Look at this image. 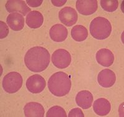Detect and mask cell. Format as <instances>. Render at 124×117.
Listing matches in <instances>:
<instances>
[{
	"label": "cell",
	"instance_id": "cell-1",
	"mask_svg": "<svg viewBox=\"0 0 124 117\" xmlns=\"http://www.w3.org/2000/svg\"><path fill=\"white\" fill-rule=\"evenodd\" d=\"M50 62V54L43 47L35 46L30 49L24 56V63L32 72H41L48 67Z\"/></svg>",
	"mask_w": 124,
	"mask_h": 117
},
{
	"label": "cell",
	"instance_id": "cell-2",
	"mask_svg": "<svg viewBox=\"0 0 124 117\" xmlns=\"http://www.w3.org/2000/svg\"><path fill=\"white\" fill-rule=\"evenodd\" d=\"M50 92L56 97H63L68 94L71 87L70 77L63 72H57L50 77L48 82Z\"/></svg>",
	"mask_w": 124,
	"mask_h": 117
},
{
	"label": "cell",
	"instance_id": "cell-3",
	"mask_svg": "<svg viewBox=\"0 0 124 117\" xmlns=\"http://www.w3.org/2000/svg\"><path fill=\"white\" fill-rule=\"evenodd\" d=\"M89 29L91 34L94 38L104 40L111 34L112 25L107 19L104 17H97L91 21Z\"/></svg>",
	"mask_w": 124,
	"mask_h": 117
},
{
	"label": "cell",
	"instance_id": "cell-4",
	"mask_svg": "<svg viewBox=\"0 0 124 117\" xmlns=\"http://www.w3.org/2000/svg\"><path fill=\"white\" fill-rule=\"evenodd\" d=\"M23 77L17 72H9L4 77L2 86L6 92L14 93L17 92L23 85Z\"/></svg>",
	"mask_w": 124,
	"mask_h": 117
},
{
	"label": "cell",
	"instance_id": "cell-5",
	"mask_svg": "<svg viewBox=\"0 0 124 117\" xmlns=\"http://www.w3.org/2000/svg\"><path fill=\"white\" fill-rule=\"evenodd\" d=\"M52 62L58 69H65L70 65L71 56L68 51L63 49H59L53 53Z\"/></svg>",
	"mask_w": 124,
	"mask_h": 117
},
{
	"label": "cell",
	"instance_id": "cell-6",
	"mask_svg": "<svg viewBox=\"0 0 124 117\" xmlns=\"http://www.w3.org/2000/svg\"><path fill=\"white\" fill-rule=\"evenodd\" d=\"M46 86V82L42 76L34 74L29 77L26 81V87L30 92L39 93L42 92Z\"/></svg>",
	"mask_w": 124,
	"mask_h": 117
},
{
	"label": "cell",
	"instance_id": "cell-7",
	"mask_svg": "<svg viewBox=\"0 0 124 117\" xmlns=\"http://www.w3.org/2000/svg\"><path fill=\"white\" fill-rule=\"evenodd\" d=\"M60 21L66 26H71L76 24L78 21V14L76 10L71 7L66 6L60 11Z\"/></svg>",
	"mask_w": 124,
	"mask_h": 117
},
{
	"label": "cell",
	"instance_id": "cell-8",
	"mask_svg": "<svg viewBox=\"0 0 124 117\" xmlns=\"http://www.w3.org/2000/svg\"><path fill=\"white\" fill-rule=\"evenodd\" d=\"M76 7L80 14L89 16L97 11L98 5L96 0H78L76 1Z\"/></svg>",
	"mask_w": 124,
	"mask_h": 117
},
{
	"label": "cell",
	"instance_id": "cell-9",
	"mask_svg": "<svg viewBox=\"0 0 124 117\" xmlns=\"http://www.w3.org/2000/svg\"><path fill=\"white\" fill-rule=\"evenodd\" d=\"M116 81V73L110 69H104L99 72L97 76L99 84L104 88L111 87L114 85Z\"/></svg>",
	"mask_w": 124,
	"mask_h": 117
},
{
	"label": "cell",
	"instance_id": "cell-10",
	"mask_svg": "<svg viewBox=\"0 0 124 117\" xmlns=\"http://www.w3.org/2000/svg\"><path fill=\"white\" fill-rule=\"evenodd\" d=\"M5 8L9 13H13L14 12H19L23 16H25L31 11V9L27 6L25 2L21 0L8 1L5 5Z\"/></svg>",
	"mask_w": 124,
	"mask_h": 117
},
{
	"label": "cell",
	"instance_id": "cell-11",
	"mask_svg": "<svg viewBox=\"0 0 124 117\" xmlns=\"http://www.w3.org/2000/svg\"><path fill=\"white\" fill-rule=\"evenodd\" d=\"M96 61L100 65L106 67L111 66L114 61V55L108 49H101L96 53Z\"/></svg>",
	"mask_w": 124,
	"mask_h": 117
},
{
	"label": "cell",
	"instance_id": "cell-12",
	"mask_svg": "<svg viewBox=\"0 0 124 117\" xmlns=\"http://www.w3.org/2000/svg\"><path fill=\"white\" fill-rule=\"evenodd\" d=\"M24 114L27 117H44L45 113L43 106L37 102H29L24 106Z\"/></svg>",
	"mask_w": 124,
	"mask_h": 117
},
{
	"label": "cell",
	"instance_id": "cell-13",
	"mask_svg": "<svg viewBox=\"0 0 124 117\" xmlns=\"http://www.w3.org/2000/svg\"><path fill=\"white\" fill-rule=\"evenodd\" d=\"M50 38L55 42H63L68 37V30L63 25L57 24L53 26L50 29Z\"/></svg>",
	"mask_w": 124,
	"mask_h": 117
},
{
	"label": "cell",
	"instance_id": "cell-14",
	"mask_svg": "<svg viewBox=\"0 0 124 117\" xmlns=\"http://www.w3.org/2000/svg\"><path fill=\"white\" fill-rule=\"evenodd\" d=\"M6 21L10 28L13 31H21L24 28V18L22 14L17 13L9 14L6 19Z\"/></svg>",
	"mask_w": 124,
	"mask_h": 117
},
{
	"label": "cell",
	"instance_id": "cell-15",
	"mask_svg": "<svg viewBox=\"0 0 124 117\" xmlns=\"http://www.w3.org/2000/svg\"><path fill=\"white\" fill-rule=\"evenodd\" d=\"M93 102V94L88 90H82L78 92V93L76 95V103L82 108H89L92 106Z\"/></svg>",
	"mask_w": 124,
	"mask_h": 117
},
{
	"label": "cell",
	"instance_id": "cell-16",
	"mask_svg": "<svg viewBox=\"0 0 124 117\" xmlns=\"http://www.w3.org/2000/svg\"><path fill=\"white\" fill-rule=\"evenodd\" d=\"M111 109L110 102L107 99L101 98L95 100L93 103V110L99 116H105L109 113Z\"/></svg>",
	"mask_w": 124,
	"mask_h": 117
},
{
	"label": "cell",
	"instance_id": "cell-17",
	"mask_svg": "<svg viewBox=\"0 0 124 117\" xmlns=\"http://www.w3.org/2000/svg\"><path fill=\"white\" fill-rule=\"evenodd\" d=\"M43 23L44 17L39 11H32L26 16V24L31 28H39L42 25Z\"/></svg>",
	"mask_w": 124,
	"mask_h": 117
},
{
	"label": "cell",
	"instance_id": "cell-18",
	"mask_svg": "<svg viewBox=\"0 0 124 117\" xmlns=\"http://www.w3.org/2000/svg\"><path fill=\"white\" fill-rule=\"evenodd\" d=\"M72 38L78 42L84 41L88 36L87 30L84 26L76 25L72 28L71 31Z\"/></svg>",
	"mask_w": 124,
	"mask_h": 117
},
{
	"label": "cell",
	"instance_id": "cell-19",
	"mask_svg": "<svg viewBox=\"0 0 124 117\" xmlns=\"http://www.w3.org/2000/svg\"><path fill=\"white\" fill-rule=\"evenodd\" d=\"M100 3L102 8L106 11H115L118 8V2L117 0H101Z\"/></svg>",
	"mask_w": 124,
	"mask_h": 117
},
{
	"label": "cell",
	"instance_id": "cell-20",
	"mask_svg": "<svg viewBox=\"0 0 124 117\" xmlns=\"http://www.w3.org/2000/svg\"><path fill=\"white\" fill-rule=\"evenodd\" d=\"M46 117H66V111L60 106H54L48 110Z\"/></svg>",
	"mask_w": 124,
	"mask_h": 117
},
{
	"label": "cell",
	"instance_id": "cell-21",
	"mask_svg": "<svg viewBox=\"0 0 124 117\" xmlns=\"http://www.w3.org/2000/svg\"><path fill=\"white\" fill-rule=\"evenodd\" d=\"M9 34V28L8 25L3 21H0V39L5 38Z\"/></svg>",
	"mask_w": 124,
	"mask_h": 117
},
{
	"label": "cell",
	"instance_id": "cell-22",
	"mask_svg": "<svg viewBox=\"0 0 124 117\" xmlns=\"http://www.w3.org/2000/svg\"><path fill=\"white\" fill-rule=\"evenodd\" d=\"M68 117H84L83 112L82 111L81 109L78 108H75L72 109L68 113Z\"/></svg>",
	"mask_w": 124,
	"mask_h": 117
},
{
	"label": "cell",
	"instance_id": "cell-23",
	"mask_svg": "<svg viewBox=\"0 0 124 117\" xmlns=\"http://www.w3.org/2000/svg\"><path fill=\"white\" fill-rule=\"evenodd\" d=\"M43 1L42 0H27V3L31 7L37 8L40 6L42 3Z\"/></svg>",
	"mask_w": 124,
	"mask_h": 117
},
{
	"label": "cell",
	"instance_id": "cell-24",
	"mask_svg": "<svg viewBox=\"0 0 124 117\" xmlns=\"http://www.w3.org/2000/svg\"><path fill=\"white\" fill-rule=\"evenodd\" d=\"M51 2L54 6L60 7L66 3V0H52L51 1Z\"/></svg>",
	"mask_w": 124,
	"mask_h": 117
}]
</instances>
